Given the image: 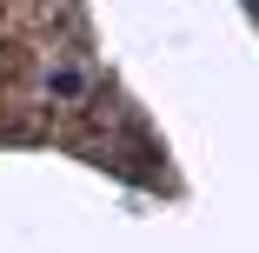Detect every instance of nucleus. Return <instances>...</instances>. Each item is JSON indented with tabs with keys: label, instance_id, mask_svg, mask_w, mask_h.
<instances>
[]
</instances>
